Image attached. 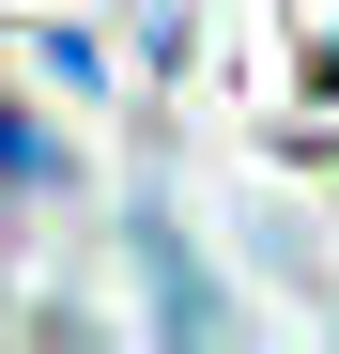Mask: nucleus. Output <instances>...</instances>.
<instances>
[{
    "label": "nucleus",
    "instance_id": "f257e3e1",
    "mask_svg": "<svg viewBox=\"0 0 339 354\" xmlns=\"http://www.w3.org/2000/svg\"><path fill=\"white\" fill-rule=\"evenodd\" d=\"M0 169H46V154H31V124H0Z\"/></svg>",
    "mask_w": 339,
    "mask_h": 354
}]
</instances>
